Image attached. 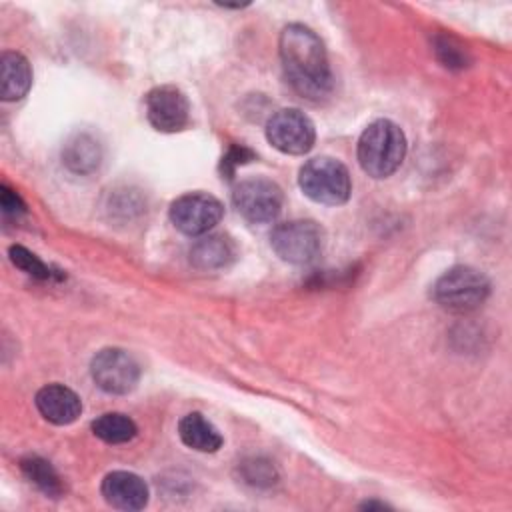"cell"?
I'll return each mask as SVG.
<instances>
[{
    "label": "cell",
    "mask_w": 512,
    "mask_h": 512,
    "mask_svg": "<svg viewBox=\"0 0 512 512\" xmlns=\"http://www.w3.org/2000/svg\"><path fill=\"white\" fill-rule=\"evenodd\" d=\"M280 60L290 86L308 100L332 90V70L322 40L304 24H288L278 40Z\"/></svg>",
    "instance_id": "6da1fadb"
},
{
    "label": "cell",
    "mask_w": 512,
    "mask_h": 512,
    "mask_svg": "<svg viewBox=\"0 0 512 512\" xmlns=\"http://www.w3.org/2000/svg\"><path fill=\"white\" fill-rule=\"evenodd\" d=\"M360 168L372 178H388L406 156V136L398 124L380 118L364 128L358 140Z\"/></svg>",
    "instance_id": "7a4b0ae2"
},
{
    "label": "cell",
    "mask_w": 512,
    "mask_h": 512,
    "mask_svg": "<svg viewBox=\"0 0 512 512\" xmlns=\"http://www.w3.org/2000/svg\"><path fill=\"white\" fill-rule=\"evenodd\" d=\"M300 190L314 202L326 206L344 204L352 192L348 168L330 156H316L300 168Z\"/></svg>",
    "instance_id": "3957f363"
},
{
    "label": "cell",
    "mask_w": 512,
    "mask_h": 512,
    "mask_svg": "<svg viewBox=\"0 0 512 512\" xmlns=\"http://www.w3.org/2000/svg\"><path fill=\"white\" fill-rule=\"evenodd\" d=\"M490 294L488 278L470 266H454L446 270L434 284V300L450 312H472L484 304Z\"/></svg>",
    "instance_id": "277c9868"
},
{
    "label": "cell",
    "mask_w": 512,
    "mask_h": 512,
    "mask_svg": "<svg viewBox=\"0 0 512 512\" xmlns=\"http://www.w3.org/2000/svg\"><path fill=\"white\" fill-rule=\"evenodd\" d=\"M276 256L290 264H308L324 248V232L314 220H290L278 224L270 234Z\"/></svg>",
    "instance_id": "5b68a950"
},
{
    "label": "cell",
    "mask_w": 512,
    "mask_h": 512,
    "mask_svg": "<svg viewBox=\"0 0 512 512\" xmlns=\"http://www.w3.org/2000/svg\"><path fill=\"white\" fill-rule=\"evenodd\" d=\"M282 190L268 178H246L234 186L232 204L250 224L274 222L282 212Z\"/></svg>",
    "instance_id": "8992f818"
},
{
    "label": "cell",
    "mask_w": 512,
    "mask_h": 512,
    "mask_svg": "<svg viewBox=\"0 0 512 512\" xmlns=\"http://www.w3.org/2000/svg\"><path fill=\"white\" fill-rule=\"evenodd\" d=\"M224 214L222 202L208 192H188L170 204V222L186 236L208 234Z\"/></svg>",
    "instance_id": "52a82bcc"
},
{
    "label": "cell",
    "mask_w": 512,
    "mask_h": 512,
    "mask_svg": "<svg viewBox=\"0 0 512 512\" xmlns=\"http://www.w3.org/2000/svg\"><path fill=\"white\" fill-rule=\"evenodd\" d=\"M266 138L276 150L300 156L314 146L316 128L314 122L302 110L282 108L268 118Z\"/></svg>",
    "instance_id": "ba28073f"
},
{
    "label": "cell",
    "mask_w": 512,
    "mask_h": 512,
    "mask_svg": "<svg viewBox=\"0 0 512 512\" xmlns=\"http://www.w3.org/2000/svg\"><path fill=\"white\" fill-rule=\"evenodd\" d=\"M94 384L108 394H128L140 380L138 362L122 348H104L90 362Z\"/></svg>",
    "instance_id": "9c48e42d"
},
{
    "label": "cell",
    "mask_w": 512,
    "mask_h": 512,
    "mask_svg": "<svg viewBox=\"0 0 512 512\" xmlns=\"http://www.w3.org/2000/svg\"><path fill=\"white\" fill-rule=\"evenodd\" d=\"M146 118L158 132H180L190 122V104L184 92L172 84L152 88L144 98Z\"/></svg>",
    "instance_id": "30bf717a"
},
{
    "label": "cell",
    "mask_w": 512,
    "mask_h": 512,
    "mask_svg": "<svg viewBox=\"0 0 512 512\" xmlns=\"http://www.w3.org/2000/svg\"><path fill=\"white\" fill-rule=\"evenodd\" d=\"M100 492L104 500L118 510L134 512L142 510L148 504V486L146 482L132 472L114 470L104 476Z\"/></svg>",
    "instance_id": "8fae6325"
},
{
    "label": "cell",
    "mask_w": 512,
    "mask_h": 512,
    "mask_svg": "<svg viewBox=\"0 0 512 512\" xmlns=\"http://www.w3.org/2000/svg\"><path fill=\"white\" fill-rule=\"evenodd\" d=\"M34 404L48 422L58 426L72 424L82 412V402L78 394L64 384H48L40 388L36 392Z\"/></svg>",
    "instance_id": "7c38bea8"
},
{
    "label": "cell",
    "mask_w": 512,
    "mask_h": 512,
    "mask_svg": "<svg viewBox=\"0 0 512 512\" xmlns=\"http://www.w3.org/2000/svg\"><path fill=\"white\" fill-rule=\"evenodd\" d=\"M32 86V70L28 60L14 50L0 56V96L4 102L20 100Z\"/></svg>",
    "instance_id": "4fadbf2b"
},
{
    "label": "cell",
    "mask_w": 512,
    "mask_h": 512,
    "mask_svg": "<svg viewBox=\"0 0 512 512\" xmlns=\"http://www.w3.org/2000/svg\"><path fill=\"white\" fill-rule=\"evenodd\" d=\"M234 258L236 246L224 234H206L190 248V262L200 270L226 268Z\"/></svg>",
    "instance_id": "5bb4252c"
},
{
    "label": "cell",
    "mask_w": 512,
    "mask_h": 512,
    "mask_svg": "<svg viewBox=\"0 0 512 512\" xmlns=\"http://www.w3.org/2000/svg\"><path fill=\"white\" fill-rule=\"evenodd\" d=\"M180 440L196 452H216L222 446V434L200 412H190L178 422Z\"/></svg>",
    "instance_id": "9a60e30c"
},
{
    "label": "cell",
    "mask_w": 512,
    "mask_h": 512,
    "mask_svg": "<svg viewBox=\"0 0 512 512\" xmlns=\"http://www.w3.org/2000/svg\"><path fill=\"white\" fill-rule=\"evenodd\" d=\"M64 164L76 174H90L102 160L100 144L86 132L72 136L62 150Z\"/></svg>",
    "instance_id": "2e32d148"
},
{
    "label": "cell",
    "mask_w": 512,
    "mask_h": 512,
    "mask_svg": "<svg viewBox=\"0 0 512 512\" xmlns=\"http://www.w3.org/2000/svg\"><path fill=\"white\" fill-rule=\"evenodd\" d=\"M20 468H22V474L46 496L58 498L62 494L64 490L62 480L48 460L40 456H26L20 460Z\"/></svg>",
    "instance_id": "e0dca14e"
},
{
    "label": "cell",
    "mask_w": 512,
    "mask_h": 512,
    "mask_svg": "<svg viewBox=\"0 0 512 512\" xmlns=\"http://www.w3.org/2000/svg\"><path fill=\"white\" fill-rule=\"evenodd\" d=\"M92 432H94V436H98L100 440H104L108 444H124L136 436L138 428H136L134 420L128 418L126 414L106 412L92 422Z\"/></svg>",
    "instance_id": "ac0fdd59"
},
{
    "label": "cell",
    "mask_w": 512,
    "mask_h": 512,
    "mask_svg": "<svg viewBox=\"0 0 512 512\" xmlns=\"http://www.w3.org/2000/svg\"><path fill=\"white\" fill-rule=\"evenodd\" d=\"M8 254H10L12 264L18 266L20 270H24L26 274H30V276H34V278H38V280H50V278H54L52 268H50L48 264H44V262H42L34 252H30L28 248L16 244V246H10Z\"/></svg>",
    "instance_id": "d6986e66"
},
{
    "label": "cell",
    "mask_w": 512,
    "mask_h": 512,
    "mask_svg": "<svg viewBox=\"0 0 512 512\" xmlns=\"http://www.w3.org/2000/svg\"><path fill=\"white\" fill-rule=\"evenodd\" d=\"M434 52L438 60L446 68H464L468 64V54L462 44H458L456 38L440 34L434 38Z\"/></svg>",
    "instance_id": "ffe728a7"
},
{
    "label": "cell",
    "mask_w": 512,
    "mask_h": 512,
    "mask_svg": "<svg viewBox=\"0 0 512 512\" xmlns=\"http://www.w3.org/2000/svg\"><path fill=\"white\" fill-rule=\"evenodd\" d=\"M244 480L252 486H270L276 482V472L270 462H264L260 458L252 462H244Z\"/></svg>",
    "instance_id": "44dd1931"
},
{
    "label": "cell",
    "mask_w": 512,
    "mask_h": 512,
    "mask_svg": "<svg viewBox=\"0 0 512 512\" xmlns=\"http://www.w3.org/2000/svg\"><path fill=\"white\" fill-rule=\"evenodd\" d=\"M252 158H254V152L248 150L246 146H230L222 158V174H226V178H230L238 166L250 162Z\"/></svg>",
    "instance_id": "7402d4cb"
},
{
    "label": "cell",
    "mask_w": 512,
    "mask_h": 512,
    "mask_svg": "<svg viewBox=\"0 0 512 512\" xmlns=\"http://www.w3.org/2000/svg\"><path fill=\"white\" fill-rule=\"evenodd\" d=\"M0 204L6 216H20L26 210L22 198L14 190H10L6 184L0 186Z\"/></svg>",
    "instance_id": "603a6c76"
}]
</instances>
